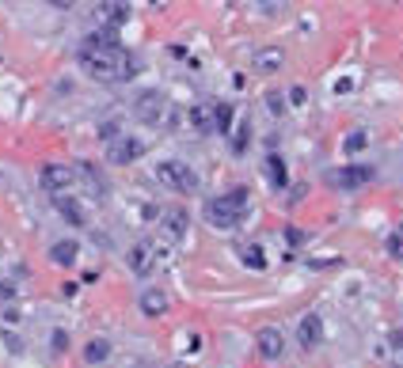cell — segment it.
<instances>
[{
    "label": "cell",
    "instance_id": "6da1fadb",
    "mask_svg": "<svg viewBox=\"0 0 403 368\" xmlns=\"http://www.w3.org/2000/svg\"><path fill=\"white\" fill-rule=\"evenodd\" d=\"M80 65H84L88 76H95V80H103V84L137 76V61L122 46H80Z\"/></svg>",
    "mask_w": 403,
    "mask_h": 368
},
{
    "label": "cell",
    "instance_id": "7a4b0ae2",
    "mask_svg": "<svg viewBox=\"0 0 403 368\" xmlns=\"http://www.w3.org/2000/svg\"><path fill=\"white\" fill-rule=\"evenodd\" d=\"M248 205H251V190H248V186H236V190H229V194H221V197H209V202H206L209 228H217V232L240 228Z\"/></svg>",
    "mask_w": 403,
    "mask_h": 368
},
{
    "label": "cell",
    "instance_id": "3957f363",
    "mask_svg": "<svg viewBox=\"0 0 403 368\" xmlns=\"http://www.w3.org/2000/svg\"><path fill=\"white\" fill-rule=\"evenodd\" d=\"M133 114H137L145 126H175V121H179V114L172 110V99H167L160 87L141 92L137 103H133Z\"/></svg>",
    "mask_w": 403,
    "mask_h": 368
},
{
    "label": "cell",
    "instance_id": "277c9868",
    "mask_svg": "<svg viewBox=\"0 0 403 368\" xmlns=\"http://www.w3.org/2000/svg\"><path fill=\"white\" fill-rule=\"evenodd\" d=\"M156 178H160V186L175 194H194L198 190V175L190 171V163L183 160H160L156 163Z\"/></svg>",
    "mask_w": 403,
    "mask_h": 368
},
{
    "label": "cell",
    "instance_id": "5b68a950",
    "mask_svg": "<svg viewBox=\"0 0 403 368\" xmlns=\"http://www.w3.org/2000/svg\"><path fill=\"white\" fill-rule=\"evenodd\" d=\"M38 183H42V190L46 194H65L69 186L76 183V171L69 163H42V171H38Z\"/></svg>",
    "mask_w": 403,
    "mask_h": 368
},
{
    "label": "cell",
    "instance_id": "8992f818",
    "mask_svg": "<svg viewBox=\"0 0 403 368\" xmlns=\"http://www.w3.org/2000/svg\"><path fill=\"white\" fill-rule=\"evenodd\" d=\"M255 353H259L263 361H282L286 357V334L278 327H259V334H255Z\"/></svg>",
    "mask_w": 403,
    "mask_h": 368
},
{
    "label": "cell",
    "instance_id": "52a82bcc",
    "mask_svg": "<svg viewBox=\"0 0 403 368\" xmlns=\"http://www.w3.org/2000/svg\"><path fill=\"white\" fill-rule=\"evenodd\" d=\"M145 156V141L141 137H130V133H122V137L107 148V163H115V167H122V163H133V160H141Z\"/></svg>",
    "mask_w": 403,
    "mask_h": 368
},
{
    "label": "cell",
    "instance_id": "ba28073f",
    "mask_svg": "<svg viewBox=\"0 0 403 368\" xmlns=\"http://www.w3.org/2000/svg\"><path fill=\"white\" fill-rule=\"evenodd\" d=\"M331 183L342 186V190H357V186L373 183V167H369V163H342L339 171L331 175Z\"/></svg>",
    "mask_w": 403,
    "mask_h": 368
},
{
    "label": "cell",
    "instance_id": "9c48e42d",
    "mask_svg": "<svg viewBox=\"0 0 403 368\" xmlns=\"http://www.w3.org/2000/svg\"><path fill=\"white\" fill-rule=\"evenodd\" d=\"M126 266H130V270L137 274V277H145V274H149L152 266H156V247H152L149 239L133 243V247H130V254H126Z\"/></svg>",
    "mask_w": 403,
    "mask_h": 368
},
{
    "label": "cell",
    "instance_id": "30bf717a",
    "mask_svg": "<svg viewBox=\"0 0 403 368\" xmlns=\"http://www.w3.org/2000/svg\"><path fill=\"white\" fill-rule=\"evenodd\" d=\"M297 342L305 345V350H316V345L323 342V319L316 315V311H308V315L297 323Z\"/></svg>",
    "mask_w": 403,
    "mask_h": 368
},
{
    "label": "cell",
    "instance_id": "8fae6325",
    "mask_svg": "<svg viewBox=\"0 0 403 368\" xmlns=\"http://www.w3.org/2000/svg\"><path fill=\"white\" fill-rule=\"evenodd\" d=\"M53 209H58L73 228H88V213H84V205L76 202L73 194H58V197H53Z\"/></svg>",
    "mask_w": 403,
    "mask_h": 368
},
{
    "label": "cell",
    "instance_id": "7c38bea8",
    "mask_svg": "<svg viewBox=\"0 0 403 368\" xmlns=\"http://www.w3.org/2000/svg\"><path fill=\"white\" fill-rule=\"evenodd\" d=\"M251 65H255V72H282L286 53H282V46H263L251 53Z\"/></svg>",
    "mask_w": 403,
    "mask_h": 368
},
{
    "label": "cell",
    "instance_id": "4fadbf2b",
    "mask_svg": "<svg viewBox=\"0 0 403 368\" xmlns=\"http://www.w3.org/2000/svg\"><path fill=\"white\" fill-rule=\"evenodd\" d=\"M236 254H240V262L248 266V270H255V274H263L266 266H271V259H266V251H263V243H240Z\"/></svg>",
    "mask_w": 403,
    "mask_h": 368
},
{
    "label": "cell",
    "instance_id": "5bb4252c",
    "mask_svg": "<svg viewBox=\"0 0 403 368\" xmlns=\"http://www.w3.org/2000/svg\"><path fill=\"white\" fill-rule=\"evenodd\" d=\"M164 311H167V293H164V288H145V293H141V315L160 319Z\"/></svg>",
    "mask_w": 403,
    "mask_h": 368
},
{
    "label": "cell",
    "instance_id": "9a60e30c",
    "mask_svg": "<svg viewBox=\"0 0 403 368\" xmlns=\"http://www.w3.org/2000/svg\"><path fill=\"white\" fill-rule=\"evenodd\" d=\"M76 259H80V243H76V239H58L50 247V262L53 266H73Z\"/></svg>",
    "mask_w": 403,
    "mask_h": 368
},
{
    "label": "cell",
    "instance_id": "2e32d148",
    "mask_svg": "<svg viewBox=\"0 0 403 368\" xmlns=\"http://www.w3.org/2000/svg\"><path fill=\"white\" fill-rule=\"evenodd\" d=\"M160 228L172 239H183L187 236V213H183V209H164V213H160Z\"/></svg>",
    "mask_w": 403,
    "mask_h": 368
},
{
    "label": "cell",
    "instance_id": "e0dca14e",
    "mask_svg": "<svg viewBox=\"0 0 403 368\" xmlns=\"http://www.w3.org/2000/svg\"><path fill=\"white\" fill-rule=\"evenodd\" d=\"M266 178H271L274 190H286V183H289V167H286V160H282L278 152L266 156Z\"/></svg>",
    "mask_w": 403,
    "mask_h": 368
},
{
    "label": "cell",
    "instance_id": "ac0fdd59",
    "mask_svg": "<svg viewBox=\"0 0 403 368\" xmlns=\"http://www.w3.org/2000/svg\"><path fill=\"white\" fill-rule=\"evenodd\" d=\"M95 12H99V19H103V23H110V27H122V23L130 19V4H99Z\"/></svg>",
    "mask_w": 403,
    "mask_h": 368
},
{
    "label": "cell",
    "instance_id": "d6986e66",
    "mask_svg": "<svg viewBox=\"0 0 403 368\" xmlns=\"http://www.w3.org/2000/svg\"><path fill=\"white\" fill-rule=\"evenodd\" d=\"M107 357H110V342L107 338H92V342L84 345V361L88 364H103Z\"/></svg>",
    "mask_w": 403,
    "mask_h": 368
},
{
    "label": "cell",
    "instance_id": "ffe728a7",
    "mask_svg": "<svg viewBox=\"0 0 403 368\" xmlns=\"http://www.w3.org/2000/svg\"><path fill=\"white\" fill-rule=\"evenodd\" d=\"M232 118H236L232 103H217L214 107V133H232Z\"/></svg>",
    "mask_w": 403,
    "mask_h": 368
},
{
    "label": "cell",
    "instance_id": "44dd1931",
    "mask_svg": "<svg viewBox=\"0 0 403 368\" xmlns=\"http://www.w3.org/2000/svg\"><path fill=\"white\" fill-rule=\"evenodd\" d=\"M190 126H194L198 133H214V110H206V107H190Z\"/></svg>",
    "mask_w": 403,
    "mask_h": 368
},
{
    "label": "cell",
    "instance_id": "7402d4cb",
    "mask_svg": "<svg viewBox=\"0 0 403 368\" xmlns=\"http://www.w3.org/2000/svg\"><path fill=\"white\" fill-rule=\"evenodd\" d=\"M248 144H251V121H240L236 133H232V152L244 156V152H248Z\"/></svg>",
    "mask_w": 403,
    "mask_h": 368
},
{
    "label": "cell",
    "instance_id": "603a6c76",
    "mask_svg": "<svg viewBox=\"0 0 403 368\" xmlns=\"http://www.w3.org/2000/svg\"><path fill=\"white\" fill-rule=\"evenodd\" d=\"M365 144H369V129H354V133H350V137H346V141H342V148H346V152H350V156H357V152H362V148H365Z\"/></svg>",
    "mask_w": 403,
    "mask_h": 368
},
{
    "label": "cell",
    "instance_id": "cb8c5ba5",
    "mask_svg": "<svg viewBox=\"0 0 403 368\" xmlns=\"http://www.w3.org/2000/svg\"><path fill=\"white\" fill-rule=\"evenodd\" d=\"M84 46H118V38H115V31H92L84 38Z\"/></svg>",
    "mask_w": 403,
    "mask_h": 368
},
{
    "label": "cell",
    "instance_id": "d4e9b609",
    "mask_svg": "<svg viewBox=\"0 0 403 368\" xmlns=\"http://www.w3.org/2000/svg\"><path fill=\"white\" fill-rule=\"evenodd\" d=\"M384 247H388V254H392L396 262H403V236H399V232H396V236H388Z\"/></svg>",
    "mask_w": 403,
    "mask_h": 368
},
{
    "label": "cell",
    "instance_id": "484cf974",
    "mask_svg": "<svg viewBox=\"0 0 403 368\" xmlns=\"http://www.w3.org/2000/svg\"><path fill=\"white\" fill-rule=\"evenodd\" d=\"M50 345H53V353H65V350H69V334H65V330H53V334H50Z\"/></svg>",
    "mask_w": 403,
    "mask_h": 368
},
{
    "label": "cell",
    "instance_id": "4316f807",
    "mask_svg": "<svg viewBox=\"0 0 403 368\" xmlns=\"http://www.w3.org/2000/svg\"><path fill=\"white\" fill-rule=\"evenodd\" d=\"M266 107H271V114H282V110H286V103H282V95H278V92L266 95Z\"/></svg>",
    "mask_w": 403,
    "mask_h": 368
},
{
    "label": "cell",
    "instance_id": "83f0119b",
    "mask_svg": "<svg viewBox=\"0 0 403 368\" xmlns=\"http://www.w3.org/2000/svg\"><path fill=\"white\" fill-rule=\"evenodd\" d=\"M0 300H16V285L12 281H0Z\"/></svg>",
    "mask_w": 403,
    "mask_h": 368
},
{
    "label": "cell",
    "instance_id": "f1b7e54d",
    "mask_svg": "<svg viewBox=\"0 0 403 368\" xmlns=\"http://www.w3.org/2000/svg\"><path fill=\"white\" fill-rule=\"evenodd\" d=\"M289 99H293V107H305L308 92H305V87H293V92H289Z\"/></svg>",
    "mask_w": 403,
    "mask_h": 368
},
{
    "label": "cell",
    "instance_id": "f546056e",
    "mask_svg": "<svg viewBox=\"0 0 403 368\" xmlns=\"http://www.w3.org/2000/svg\"><path fill=\"white\" fill-rule=\"evenodd\" d=\"M4 345H8V350H12V353H19V350H23V342H19L16 334H4Z\"/></svg>",
    "mask_w": 403,
    "mask_h": 368
},
{
    "label": "cell",
    "instance_id": "4dcf8cb0",
    "mask_svg": "<svg viewBox=\"0 0 403 368\" xmlns=\"http://www.w3.org/2000/svg\"><path fill=\"white\" fill-rule=\"evenodd\" d=\"M396 361H399V364H403V345H399V353H396Z\"/></svg>",
    "mask_w": 403,
    "mask_h": 368
},
{
    "label": "cell",
    "instance_id": "1f68e13d",
    "mask_svg": "<svg viewBox=\"0 0 403 368\" xmlns=\"http://www.w3.org/2000/svg\"><path fill=\"white\" fill-rule=\"evenodd\" d=\"M167 368H183V364H167Z\"/></svg>",
    "mask_w": 403,
    "mask_h": 368
},
{
    "label": "cell",
    "instance_id": "d6a6232c",
    "mask_svg": "<svg viewBox=\"0 0 403 368\" xmlns=\"http://www.w3.org/2000/svg\"><path fill=\"white\" fill-rule=\"evenodd\" d=\"M399 236H403V224H399Z\"/></svg>",
    "mask_w": 403,
    "mask_h": 368
}]
</instances>
